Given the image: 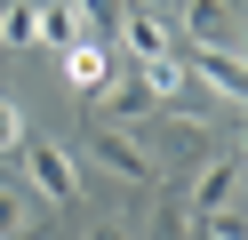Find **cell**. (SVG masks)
<instances>
[{"label":"cell","mask_w":248,"mask_h":240,"mask_svg":"<svg viewBox=\"0 0 248 240\" xmlns=\"http://www.w3.org/2000/svg\"><path fill=\"white\" fill-rule=\"evenodd\" d=\"M88 160L120 184H160V152H152L136 128H112V120H88Z\"/></svg>","instance_id":"1"},{"label":"cell","mask_w":248,"mask_h":240,"mask_svg":"<svg viewBox=\"0 0 248 240\" xmlns=\"http://www.w3.org/2000/svg\"><path fill=\"white\" fill-rule=\"evenodd\" d=\"M176 24H184L192 48H224V56H240V0H184Z\"/></svg>","instance_id":"2"},{"label":"cell","mask_w":248,"mask_h":240,"mask_svg":"<svg viewBox=\"0 0 248 240\" xmlns=\"http://www.w3.org/2000/svg\"><path fill=\"white\" fill-rule=\"evenodd\" d=\"M24 184L64 208V200H80V160H72L64 144H24Z\"/></svg>","instance_id":"3"},{"label":"cell","mask_w":248,"mask_h":240,"mask_svg":"<svg viewBox=\"0 0 248 240\" xmlns=\"http://www.w3.org/2000/svg\"><path fill=\"white\" fill-rule=\"evenodd\" d=\"M232 208H240V160L216 152L208 168L184 184V216H232Z\"/></svg>","instance_id":"4"},{"label":"cell","mask_w":248,"mask_h":240,"mask_svg":"<svg viewBox=\"0 0 248 240\" xmlns=\"http://www.w3.org/2000/svg\"><path fill=\"white\" fill-rule=\"evenodd\" d=\"M184 80H200L216 104H248V72H240V56H224V48H192V56H184Z\"/></svg>","instance_id":"5"},{"label":"cell","mask_w":248,"mask_h":240,"mask_svg":"<svg viewBox=\"0 0 248 240\" xmlns=\"http://www.w3.org/2000/svg\"><path fill=\"white\" fill-rule=\"evenodd\" d=\"M120 56H176V40H168V24L144 8V0H120V32H112Z\"/></svg>","instance_id":"6"},{"label":"cell","mask_w":248,"mask_h":240,"mask_svg":"<svg viewBox=\"0 0 248 240\" xmlns=\"http://www.w3.org/2000/svg\"><path fill=\"white\" fill-rule=\"evenodd\" d=\"M112 56H120L112 40H64V48H56V64H64V80L80 96H96L104 80H112Z\"/></svg>","instance_id":"7"},{"label":"cell","mask_w":248,"mask_h":240,"mask_svg":"<svg viewBox=\"0 0 248 240\" xmlns=\"http://www.w3.org/2000/svg\"><path fill=\"white\" fill-rule=\"evenodd\" d=\"M152 96H144V80H104L96 88V120H112V128H136V120H152Z\"/></svg>","instance_id":"8"},{"label":"cell","mask_w":248,"mask_h":240,"mask_svg":"<svg viewBox=\"0 0 248 240\" xmlns=\"http://www.w3.org/2000/svg\"><path fill=\"white\" fill-rule=\"evenodd\" d=\"M40 48V0H0V56Z\"/></svg>","instance_id":"9"},{"label":"cell","mask_w":248,"mask_h":240,"mask_svg":"<svg viewBox=\"0 0 248 240\" xmlns=\"http://www.w3.org/2000/svg\"><path fill=\"white\" fill-rule=\"evenodd\" d=\"M136 80H144L152 104H176L184 96V56H136Z\"/></svg>","instance_id":"10"},{"label":"cell","mask_w":248,"mask_h":240,"mask_svg":"<svg viewBox=\"0 0 248 240\" xmlns=\"http://www.w3.org/2000/svg\"><path fill=\"white\" fill-rule=\"evenodd\" d=\"M24 232H32V192L0 184V240H24Z\"/></svg>","instance_id":"11"},{"label":"cell","mask_w":248,"mask_h":240,"mask_svg":"<svg viewBox=\"0 0 248 240\" xmlns=\"http://www.w3.org/2000/svg\"><path fill=\"white\" fill-rule=\"evenodd\" d=\"M72 16H80L88 40H112V32H120V0H72Z\"/></svg>","instance_id":"12"},{"label":"cell","mask_w":248,"mask_h":240,"mask_svg":"<svg viewBox=\"0 0 248 240\" xmlns=\"http://www.w3.org/2000/svg\"><path fill=\"white\" fill-rule=\"evenodd\" d=\"M24 144H32V136H24V104L0 96V152H24Z\"/></svg>","instance_id":"13"},{"label":"cell","mask_w":248,"mask_h":240,"mask_svg":"<svg viewBox=\"0 0 248 240\" xmlns=\"http://www.w3.org/2000/svg\"><path fill=\"white\" fill-rule=\"evenodd\" d=\"M192 224H200V240H248L240 216H192Z\"/></svg>","instance_id":"14"},{"label":"cell","mask_w":248,"mask_h":240,"mask_svg":"<svg viewBox=\"0 0 248 240\" xmlns=\"http://www.w3.org/2000/svg\"><path fill=\"white\" fill-rule=\"evenodd\" d=\"M80 240H128V224H112V216H96V224H88Z\"/></svg>","instance_id":"15"}]
</instances>
